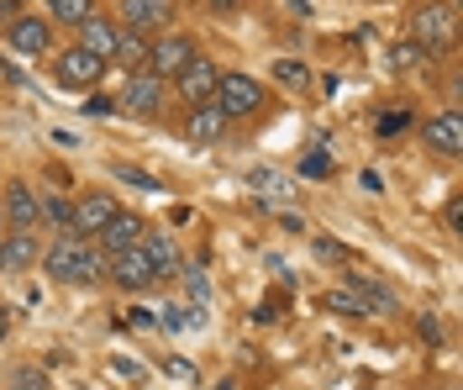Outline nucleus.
I'll return each mask as SVG.
<instances>
[{
    "label": "nucleus",
    "instance_id": "8",
    "mask_svg": "<svg viewBox=\"0 0 463 390\" xmlns=\"http://www.w3.org/2000/svg\"><path fill=\"white\" fill-rule=\"evenodd\" d=\"M5 37H11V48H16L22 59H43V53H53V27H48L43 16H16V22L5 27Z\"/></svg>",
    "mask_w": 463,
    "mask_h": 390
},
{
    "label": "nucleus",
    "instance_id": "23",
    "mask_svg": "<svg viewBox=\"0 0 463 390\" xmlns=\"http://www.w3.org/2000/svg\"><path fill=\"white\" fill-rule=\"evenodd\" d=\"M326 175H332V153L326 148L300 153V180H326Z\"/></svg>",
    "mask_w": 463,
    "mask_h": 390
},
{
    "label": "nucleus",
    "instance_id": "35",
    "mask_svg": "<svg viewBox=\"0 0 463 390\" xmlns=\"http://www.w3.org/2000/svg\"><path fill=\"white\" fill-rule=\"evenodd\" d=\"M5 332H11V322H5V311H0V343H5Z\"/></svg>",
    "mask_w": 463,
    "mask_h": 390
},
{
    "label": "nucleus",
    "instance_id": "25",
    "mask_svg": "<svg viewBox=\"0 0 463 390\" xmlns=\"http://www.w3.org/2000/svg\"><path fill=\"white\" fill-rule=\"evenodd\" d=\"M416 63H427V53H421L416 43H395V48H390V69H395V74L416 69Z\"/></svg>",
    "mask_w": 463,
    "mask_h": 390
},
{
    "label": "nucleus",
    "instance_id": "6",
    "mask_svg": "<svg viewBox=\"0 0 463 390\" xmlns=\"http://www.w3.org/2000/svg\"><path fill=\"white\" fill-rule=\"evenodd\" d=\"M53 69L63 85H74V90H90V85H100V74H106V59H95V53H85L80 43L74 48H58L53 53Z\"/></svg>",
    "mask_w": 463,
    "mask_h": 390
},
{
    "label": "nucleus",
    "instance_id": "21",
    "mask_svg": "<svg viewBox=\"0 0 463 390\" xmlns=\"http://www.w3.org/2000/svg\"><path fill=\"white\" fill-rule=\"evenodd\" d=\"M274 80L289 85V90H306V85H311V69L300 59H274Z\"/></svg>",
    "mask_w": 463,
    "mask_h": 390
},
{
    "label": "nucleus",
    "instance_id": "27",
    "mask_svg": "<svg viewBox=\"0 0 463 390\" xmlns=\"http://www.w3.org/2000/svg\"><path fill=\"white\" fill-rule=\"evenodd\" d=\"M164 369H169V380H179V385H195V364L190 359H164Z\"/></svg>",
    "mask_w": 463,
    "mask_h": 390
},
{
    "label": "nucleus",
    "instance_id": "1",
    "mask_svg": "<svg viewBox=\"0 0 463 390\" xmlns=\"http://www.w3.org/2000/svg\"><path fill=\"white\" fill-rule=\"evenodd\" d=\"M48 274L63 285H95V280H106V253L90 238H63L48 248Z\"/></svg>",
    "mask_w": 463,
    "mask_h": 390
},
{
    "label": "nucleus",
    "instance_id": "32",
    "mask_svg": "<svg viewBox=\"0 0 463 390\" xmlns=\"http://www.w3.org/2000/svg\"><path fill=\"white\" fill-rule=\"evenodd\" d=\"M22 5H27V0H0V22H5V16L16 22V16H22Z\"/></svg>",
    "mask_w": 463,
    "mask_h": 390
},
{
    "label": "nucleus",
    "instance_id": "33",
    "mask_svg": "<svg viewBox=\"0 0 463 390\" xmlns=\"http://www.w3.org/2000/svg\"><path fill=\"white\" fill-rule=\"evenodd\" d=\"M158 322H164V328H169V332H179V328H184V317H179L174 306H169V311H164V317H158Z\"/></svg>",
    "mask_w": 463,
    "mask_h": 390
},
{
    "label": "nucleus",
    "instance_id": "34",
    "mask_svg": "<svg viewBox=\"0 0 463 390\" xmlns=\"http://www.w3.org/2000/svg\"><path fill=\"white\" fill-rule=\"evenodd\" d=\"M205 5H211V11H237L242 0H205Z\"/></svg>",
    "mask_w": 463,
    "mask_h": 390
},
{
    "label": "nucleus",
    "instance_id": "31",
    "mask_svg": "<svg viewBox=\"0 0 463 390\" xmlns=\"http://www.w3.org/2000/svg\"><path fill=\"white\" fill-rule=\"evenodd\" d=\"M317 259H343V243H332V238H317Z\"/></svg>",
    "mask_w": 463,
    "mask_h": 390
},
{
    "label": "nucleus",
    "instance_id": "29",
    "mask_svg": "<svg viewBox=\"0 0 463 390\" xmlns=\"http://www.w3.org/2000/svg\"><path fill=\"white\" fill-rule=\"evenodd\" d=\"M116 175H121V180H132L137 190H153V185H158L153 175H143V169H127V164H116Z\"/></svg>",
    "mask_w": 463,
    "mask_h": 390
},
{
    "label": "nucleus",
    "instance_id": "11",
    "mask_svg": "<svg viewBox=\"0 0 463 390\" xmlns=\"http://www.w3.org/2000/svg\"><path fill=\"white\" fill-rule=\"evenodd\" d=\"M106 274H111L121 290H147V285H153V270H147L143 243L127 248V253H111V259H106Z\"/></svg>",
    "mask_w": 463,
    "mask_h": 390
},
{
    "label": "nucleus",
    "instance_id": "24",
    "mask_svg": "<svg viewBox=\"0 0 463 390\" xmlns=\"http://www.w3.org/2000/svg\"><path fill=\"white\" fill-rule=\"evenodd\" d=\"M358 296H364V311H390L395 306V296L384 285H374V280H358Z\"/></svg>",
    "mask_w": 463,
    "mask_h": 390
},
{
    "label": "nucleus",
    "instance_id": "12",
    "mask_svg": "<svg viewBox=\"0 0 463 390\" xmlns=\"http://www.w3.org/2000/svg\"><path fill=\"white\" fill-rule=\"evenodd\" d=\"M121 22L147 37L153 27H169L174 22V0H121Z\"/></svg>",
    "mask_w": 463,
    "mask_h": 390
},
{
    "label": "nucleus",
    "instance_id": "13",
    "mask_svg": "<svg viewBox=\"0 0 463 390\" xmlns=\"http://www.w3.org/2000/svg\"><path fill=\"white\" fill-rule=\"evenodd\" d=\"M5 222H11L16 233H32V227L43 222V211H37V195L27 190V180H11V185H5Z\"/></svg>",
    "mask_w": 463,
    "mask_h": 390
},
{
    "label": "nucleus",
    "instance_id": "7",
    "mask_svg": "<svg viewBox=\"0 0 463 390\" xmlns=\"http://www.w3.org/2000/svg\"><path fill=\"white\" fill-rule=\"evenodd\" d=\"M147 238V222L137 216V211H116L111 222L100 227V238H95V248L111 259V253H127V248H137V243Z\"/></svg>",
    "mask_w": 463,
    "mask_h": 390
},
{
    "label": "nucleus",
    "instance_id": "22",
    "mask_svg": "<svg viewBox=\"0 0 463 390\" xmlns=\"http://www.w3.org/2000/svg\"><path fill=\"white\" fill-rule=\"evenodd\" d=\"M326 306H332L337 317H364V296H358V285H337V290L326 296Z\"/></svg>",
    "mask_w": 463,
    "mask_h": 390
},
{
    "label": "nucleus",
    "instance_id": "19",
    "mask_svg": "<svg viewBox=\"0 0 463 390\" xmlns=\"http://www.w3.org/2000/svg\"><path fill=\"white\" fill-rule=\"evenodd\" d=\"M116 63H127V74H137L147 63V37L143 32H132V27H121L116 32V53H111Z\"/></svg>",
    "mask_w": 463,
    "mask_h": 390
},
{
    "label": "nucleus",
    "instance_id": "15",
    "mask_svg": "<svg viewBox=\"0 0 463 390\" xmlns=\"http://www.w3.org/2000/svg\"><path fill=\"white\" fill-rule=\"evenodd\" d=\"M427 143H432L437 153H448V158H458L463 153V117L458 111H442V117L427 121Z\"/></svg>",
    "mask_w": 463,
    "mask_h": 390
},
{
    "label": "nucleus",
    "instance_id": "2",
    "mask_svg": "<svg viewBox=\"0 0 463 390\" xmlns=\"http://www.w3.org/2000/svg\"><path fill=\"white\" fill-rule=\"evenodd\" d=\"M453 37H458V11H453L448 0H421V5L411 11V43H416L427 59L448 53Z\"/></svg>",
    "mask_w": 463,
    "mask_h": 390
},
{
    "label": "nucleus",
    "instance_id": "30",
    "mask_svg": "<svg viewBox=\"0 0 463 390\" xmlns=\"http://www.w3.org/2000/svg\"><path fill=\"white\" fill-rule=\"evenodd\" d=\"M405 121H411L405 111H390V117H379V138H390V132H401Z\"/></svg>",
    "mask_w": 463,
    "mask_h": 390
},
{
    "label": "nucleus",
    "instance_id": "26",
    "mask_svg": "<svg viewBox=\"0 0 463 390\" xmlns=\"http://www.w3.org/2000/svg\"><path fill=\"white\" fill-rule=\"evenodd\" d=\"M37 211H43V222H53V227H69V201H58V195H48V201H37Z\"/></svg>",
    "mask_w": 463,
    "mask_h": 390
},
{
    "label": "nucleus",
    "instance_id": "20",
    "mask_svg": "<svg viewBox=\"0 0 463 390\" xmlns=\"http://www.w3.org/2000/svg\"><path fill=\"white\" fill-rule=\"evenodd\" d=\"M48 11H53V22H63V27H85L95 0H48Z\"/></svg>",
    "mask_w": 463,
    "mask_h": 390
},
{
    "label": "nucleus",
    "instance_id": "17",
    "mask_svg": "<svg viewBox=\"0 0 463 390\" xmlns=\"http://www.w3.org/2000/svg\"><path fill=\"white\" fill-rule=\"evenodd\" d=\"M143 253H147V270H153V280H174V274H179V248H174L169 238H153V233H147Z\"/></svg>",
    "mask_w": 463,
    "mask_h": 390
},
{
    "label": "nucleus",
    "instance_id": "14",
    "mask_svg": "<svg viewBox=\"0 0 463 390\" xmlns=\"http://www.w3.org/2000/svg\"><path fill=\"white\" fill-rule=\"evenodd\" d=\"M184 138H190V143H222V138H227V117H222V106H216V100L195 106L190 121H184Z\"/></svg>",
    "mask_w": 463,
    "mask_h": 390
},
{
    "label": "nucleus",
    "instance_id": "18",
    "mask_svg": "<svg viewBox=\"0 0 463 390\" xmlns=\"http://www.w3.org/2000/svg\"><path fill=\"white\" fill-rule=\"evenodd\" d=\"M37 264V238L32 233H11L0 243V270H32Z\"/></svg>",
    "mask_w": 463,
    "mask_h": 390
},
{
    "label": "nucleus",
    "instance_id": "4",
    "mask_svg": "<svg viewBox=\"0 0 463 390\" xmlns=\"http://www.w3.org/2000/svg\"><path fill=\"white\" fill-rule=\"evenodd\" d=\"M216 106H222V117H253L263 106V85L253 74H222L216 80Z\"/></svg>",
    "mask_w": 463,
    "mask_h": 390
},
{
    "label": "nucleus",
    "instance_id": "28",
    "mask_svg": "<svg viewBox=\"0 0 463 390\" xmlns=\"http://www.w3.org/2000/svg\"><path fill=\"white\" fill-rule=\"evenodd\" d=\"M11 390H48V375H43V369H22V375L11 380Z\"/></svg>",
    "mask_w": 463,
    "mask_h": 390
},
{
    "label": "nucleus",
    "instance_id": "3",
    "mask_svg": "<svg viewBox=\"0 0 463 390\" xmlns=\"http://www.w3.org/2000/svg\"><path fill=\"white\" fill-rule=\"evenodd\" d=\"M195 53H201V48H195L190 37H179V32H174V37L147 43V63H143V69L153 74V80H164V85H169V80H179V74L190 69V59H195Z\"/></svg>",
    "mask_w": 463,
    "mask_h": 390
},
{
    "label": "nucleus",
    "instance_id": "5",
    "mask_svg": "<svg viewBox=\"0 0 463 390\" xmlns=\"http://www.w3.org/2000/svg\"><path fill=\"white\" fill-rule=\"evenodd\" d=\"M116 195H106V190H90V195H80L74 201V211H69V233L74 238H100V227L116 216Z\"/></svg>",
    "mask_w": 463,
    "mask_h": 390
},
{
    "label": "nucleus",
    "instance_id": "10",
    "mask_svg": "<svg viewBox=\"0 0 463 390\" xmlns=\"http://www.w3.org/2000/svg\"><path fill=\"white\" fill-rule=\"evenodd\" d=\"M121 106H127L132 117H158V106H164V80H153L147 69H137V74H127V90H121Z\"/></svg>",
    "mask_w": 463,
    "mask_h": 390
},
{
    "label": "nucleus",
    "instance_id": "16",
    "mask_svg": "<svg viewBox=\"0 0 463 390\" xmlns=\"http://www.w3.org/2000/svg\"><path fill=\"white\" fill-rule=\"evenodd\" d=\"M116 32H121V27H111L106 16H90L85 27H80V48H85V53H95V59L111 63V53H116Z\"/></svg>",
    "mask_w": 463,
    "mask_h": 390
},
{
    "label": "nucleus",
    "instance_id": "9",
    "mask_svg": "<svg viewBox=\"0 0 463 390\" xmlns=\"http://www.w3.org/2000/svg\"><path fill=\"white\" fill-rule=\"evenodd\" d=\"M216 80H222V69H216L211 59H201V53H195V59H190V69L174 80V90L184 95L190 106H205V100H216Z\"/></svg>",
    "mask_w": 463,
    "mask_h": 390
}]
</instances>
